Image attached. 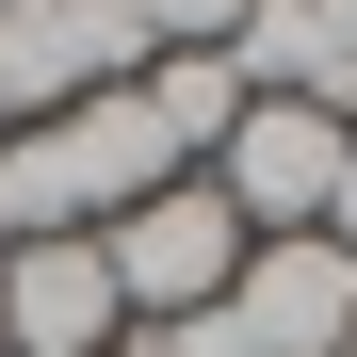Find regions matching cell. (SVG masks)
<instances>
[{"instance_id":"cell-7","label":"cell","mask_w":357,"mask_h":357,"mask_svg":"<svg viewBox=\"0 0 357 357\" xmlns=\"http://www.w3.org/2000/svg\"><path fill=\"white\" fill-rule=\"evenodd\" d=\"M325 244H341V260H357V162H341V195H325Z\"/></svg>"},{"instance_id":"cell-10","label":"cell","mask_w":357,"mask_h":357,"mask_svg":"<svg viewBox=\"0 0 357 357\" xmlns=\"http://www.w3.org/2000/svg\"><path fill=\"white\" fill-rule=\"evenodd\" d=\"M341 357H357V341H341Z\"/></svg>"},{"instance_id":"cell-9","label":"cell","mask_w":357,"mask_h":357,"mask_svg":"<svg viewBox=\"0 0 357 357\" xmlns=\"http://www.w3.org/2000/svg\"><path fill=\"white\" fill-rule=\"evenodd\" d=\"M0 357H17V341H0Z\"/></svg>"},{"instance_id":"cell-6","label":"cell","mask_w":357,"mask_h":357,"mask_svg":"<svg viewBox=\"0 0 357 357\" xmlns=\"http://www.w3.org/2000/svg\"><path fill=\"white\" fill-rule=\"evenodd\" d=\"M130 17H146V49H227L260 0H130Z\"/></svg>"},{"instance_id":"cell-8","label":"cell","mask_w":357,"mask_h":357,"mask_svg":"<svg viewBox=\"0 0 357 357\" xmlns=\"http://www.w3.org/2000/svg\"><path fill=\"white\" fill-rule=\"evenodd\" d=\"M98 357H178V341H162V325H130V341H98Z\"/></svg>"},{"instance_id":"cell-4","label":"cell","mask_w":357,"mask_h":357,"mask_svg":"<svg viewBox=\"0 0 357 357\" xmlns=\"http://www.w3.org/2000/svg\"><path fill=\"white\" fill-rule=\"evenodd\" d=\"M0 341H17V357H98V341H130V309H114V260H98V227L0 244Z\"/></svg>"},{"instance_id":"cell-3","label":"cell","mask_w":357,"mask_h":357,"mask_svg":"<svg viewBox=\"0 0 357 357\" xmlns=\"http://www.w3.org/2000/svg\"><path fill=\"white\" fill-rule=\"evenodd\" d=\"M341 162H357V130H341V114H309V98H244V130H227L195 178L244 211V244H276V227H325Z\"/></svg>"},{"instance_id":"cell-1","label":"cell","mask_w":357,"mask_h":357,"mask_svg":"<svg viewBox=\"0 0 357 357\" xmlns=\"http://www.w3.org/2000/svg\"><path fill=\"white\" fill-rule=\"evenodd\" d=\"M98 260H114V309H130V325H195L211 292L244 276V211H227L211 178H162L146 211L98 227Z\"/></svg>"},{"instance_id":"cell-5","label":"cell","mask_w":357,"mask_h":357,"mask_svg":"<svg viewBox=\"0 0 357 357\" xmlns=\"http://www.w3.org/2000/svg\"><path fill=\"white\" fill-rule=\"evenodd\" d=\"M146 114H162V146L178 162H211L227 130H244V66H227V49H146V82H130Z\"/></svg>"},{"instance_id":"cell-2","label":"cell","mask_w":357,"mask_h":357,"mask_svg":"<svg viewBox=\"0 0 357 357\" xmlns=\"http://www.w3.org/2000/svg\"><path fill=\"white\" fill-rule=\"evenodd\" d=\"M114 82H146L130 0H0V130H33L66 98H114Z\"/></svg>"}]
</instances>
